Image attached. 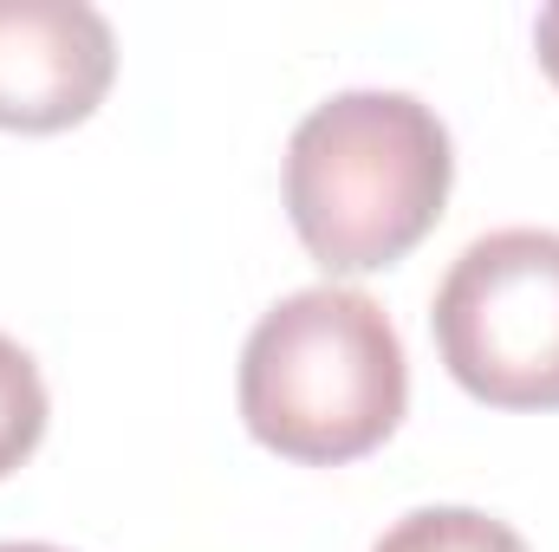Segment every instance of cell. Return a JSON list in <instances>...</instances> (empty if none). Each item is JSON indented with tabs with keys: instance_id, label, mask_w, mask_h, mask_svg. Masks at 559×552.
<instances>
[{
	"instance_id": "obj_1",
	"label": "cell",
	"mask_w": 559,
	"mask_h": 552,
	"mask_svg": "<svg viewBox=\"0 0 559 552\" xmlns=\"http://www.w3.org/2000/svg\"><path fill=\"white\" fill-rule=\"evenodd\" d=\"M449 182V131L411 92H338L286 143V215L325 274L397 267L442 221Z\"/></svg>"
},
{
	"instance_id": "obj_2",
	"label": "cell",
	"mask_w": 559,
	"mask_h": 552,
	"mask_svg": "<svg viewBox=\"0 0 559 552\" xmlns=\"http://www.w3.org/2000/svg\"><path fill=\"white\" fill-rule=\"evenodd\" d=\"M404 404V338L358 286L286 292L241 345V422L280 461L345 468L391 442Z\"/></svg>"
},
{
	"instance_id": "obj_3",
	"label": "cell",
	"mask_w": 559,
	"mask_h": 552,
	"mask_svg": "<svg viewBox=\"0 0 559 552\" xmlns=\"http://www.w3.org/2000/svg\"><path fill=\"white\" fill-rule=\"evenodd\" d=\"M449 377L488 410H559V235L495 228L455 254L429 305Z\"/></svg>"
},
{
	"instance_id": "obj_4",
	"label": "cell",
	"mask_w": 559,
	"mask_h": 552,
	"mask_svg": "<svg viewBox=\"0 0 559 552\" xmlns=\"http://www.w3.org/2000/svg\"><path fill=\"white\" fill-rule=\"evenodd\" d=\"M118 79V33L85 0H0V131L85 124Z\"/></svg>"
},
{
	"instance_id": "obj_5",
	"label": "cell",
	"mask_w": 559,
	"mask_h": 552,
	"mask_svg": "<svg viewBox=\"0 0 559 552\" xmlns=\"http://www.w3.org/2000/svg\"><path fill=\"white\" fill-rule=\"evenodd\" d=\"M371 552H527V540L481 507H417Z\"/></svg>"
},
{
	"instance_id": "obj_6",
	"label": "cell",
	"mask_w": 559,
	"mask_h": 552,
	"mask_svg": "<svg viewBox=\"0 0 559 552\" xmlns=\"http://www.w3.org/2000/svg\"><path fill=\"white\" fill-rule=\"evenodd\" d=\"M46 435V377L20 338L0 332V481L33 461Z\"/></svg>"
},
{
	"instance_id": "obj_7",
	"label": "cell",
	"mask_w": 559,
	"mask_h": 552,
	"mask_svg": "<svg viewBox=\"0 0 559 552\" xmlns=\"http://www.w3.org/2000/svg\"><path fill=\"white\" fill-rule=\"evenodd\" d=\"M534 52H540V72L559 85V0L540 7V20H534Z\"/></svg>"
},
{
	"instance_id": "obj_8",
	"label": "cell",
	"mask_w": 559,
	"mask_h": 552,
	"mask_svg": "<svg viewBox=\"0 0 559 552\" xmlns=\"http://www.w3.org/2000/svg\"><path fill=\"white\" fill-rule=\"evenodd\" d=\"M0 552H66V547H39V540H0Z\"/></svg>"
}]
</instances>
